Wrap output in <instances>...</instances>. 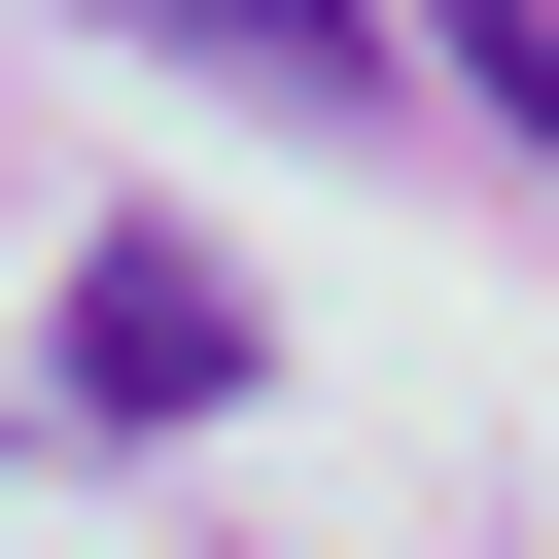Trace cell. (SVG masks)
<instances>
[{
	"instance_id": "obj_1",
	"label": "cell",
	"mask_w": 559,
	"mask_h": 559,
	"mask_svg": "<svg viewBox=\"0 0 559 559\" xmlns=\"http://www.w3.org/2000/svg\"><path fill=\"white\" fill-rule=\"evenodd\" d=\"M210 384H245V280L210 245H105L70 280V419H210Z\"/></svg>"
},
{
	"instance_id": "obj_2",
	"label": "cell",
	"mask_w": 559,
	"mask_h": 559,
	"mask_svg": "<svg viewBox=\"0 0 559 559\" xmlns=\"http://www.w3.org/2000/svg\"><path fill=\"white\" fill-rule=\"evenodd\" d=\"M140 70H245V105H384V0H70Z\"/></svg>"
}]
</instances>
